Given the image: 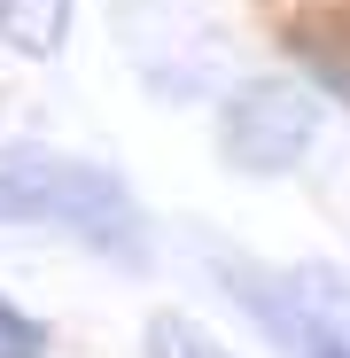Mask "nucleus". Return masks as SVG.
<instances>
[{
  "label": "nucleus",
  "mask_w": 350,
  "mask_h": 358,
  "mask_svg": "<svg viewBox=\"0 0 350 358\" xmlns=\"http://www.w3.org/2000/svg\"><path fill=\"white\" fill-rule=\"evenodd\" d=\"M0 226H47L71 234L78 250L140 265L148 257V218L133 187L94 156L47 148V141H0Z\"/></svg>",
  "instance_id": "f257e3e1"
},
{
  "label": "nucleus",
  "mask_w": 350,
  "mask_h": 358,
  "mask_svg": "<svg viewBox=\"0 0 350 358\" xmlns=\"http://www.w3.org/2000/svg\"><path fill=\"white\" fill-rule=\"evenodd\" d=\"M218 280L233 304L272 335L280 358H350V280L327 265H257V257H218Z\"/></svg>",
  "instance_id": "f03ea898"
},
{
  "label": "nucleus",
  "mask_w": 350,
  "mask_h": 358,
  "mask_svg": "<svg viewBox=\"0 0 350 358\" xmlns=\"http://www.w3.org/2000/svg\"><path fill=\"white\" fill-rule=\"evenodd\" d=\"M319 125H327V101H319L312 78L257 71V78H242V86L218 101V156L233 171L272 179V171H296L312 156Z\"/></svg>",
  "instance_id": "7ed1b4c3"
},
{
  "label": "nucleus",
  "mask_w": 350,
  "mask_h": 358,
  "mask_svg": "<svg viewBox=\"0 0 350 358\" xmlns=\"http://www.w3.org/2000/svg\"><path fill=\"white\" fill-rule=\"evenodd\" d=\"M71 39V0H0V47L24 63H54Z\"/></svg>",
  "instance_id": "20e7f679"
},
{
  "label": "nucleus",
  "mask_w": 350,
  "mask_h": 358,
  "mask_svg": "<svg viewBox=\"0 0 350 358\" xmlns=\"http://www.w3.org/2000/svg\"><path fill=\"white\" fill-rule=\"evenodd\" d=\"M140 343H148V358H233V350H226L203 320H187V312H156Z\"/></svg>",
  "instance_id": "39448f33"
},
{
  "label": "nucleus",
  "mask_w": 350,
  "mask_h": 358,
  "mask_svg": "<svg viewBox=\"0 0 350 358\" xmlns=\"http://www.w3.org/2000/svg\"><path fill=\"white\" fill-rule=\"evenodd\" d=\"M54 343H47V327L24 312V304H8L0 296V358H47Z\"/></svg>",
  "instance_id": "423d86ee"
}]
</instances>
